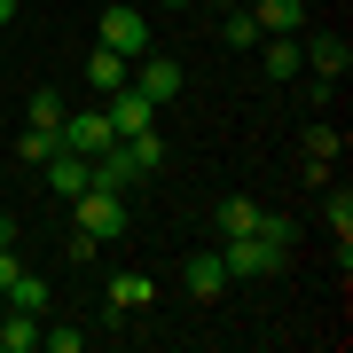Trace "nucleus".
<instances>
[{
	"label": "nucleus",
	"instance_id": "nucleus-1",
	"mask_svg": "<svg viewBox=\"0 0 353 353\" xmlns=\"http://www.w3.org/2000/svg\"><path fill=\"white\" fill-rule=\"evenodd\" d=\"M71 204H79V228H87L94 243H118V236H126V196H118V189H79Z\"/></svg>",
	"mask_w": 353,
	"mask_h": 353
},
{
	"label": "nucleus",
	"instance_id": "nucleus-2",
	"mask_svg": "<svg viewBox=\"0 0 353 353\" xmlns=\"http://www.w3.org/2000/svg\"><path fill=\"white\" fill-rule=\"evenodd\" d=\"M212 252H220V267H228V283H236V275H275V267H283V252L259 243V236H220Z\"/></svg>",
	"mask_w": 353,
	"mask_h": 353
},
{
	"label": "nucleus",
	"instance_id": "nucleus-3",
	"mask_svg": "<svg viewBox=\"0 0 353 353\" xmlns=\"http://www.w3.org/2000/svg\"><path fill=\"white\" fill-rule=\"evenodd\" d=\"M150 110H157V102H150V94H134V87L102 94V118H110V134H118V141H141V134H157V126H150Z\"/></svg>",
	"mask_w": 353,
	"mask_h": 353
},
{
	"label": "nucleus",
	"instance_id": "nucleus-4",
	"mask_svg": "<svg viewBox=\"0 0 353 353\" xmlns=\"http://www.w3.org/2000/svg\"><path fill=\"white\" fill-rule=\"evenodd\" d=\"M102 48H118L126 63L150 55V16H141V8H102Z\"/></svg>",
	"mask_w": 353,
	"mask_h": 353
},
{
	"label": "nucleus",
	"instance_id": "nucleus-5",
	"mask_svg": "<svg viewBox=\"0 0 353 353\" xmlns=\"http://www.w3.org/2000/svg\"><path fill=\"white\" fill-rule=\"evenodd\" d=\"M126 87H134V94H150V102H173V94H181V63H173V55H134Z\"/></svg>",
	"mask_w": 353,
	"mask_h": 353
},
{
	"label": "nucleus",
	"instance_id": "nucleus-6",
	"mask_svg": "<svg viewBox=\"0 0 353 353\" xmlns=\"http://www.w3.org/2000/svg\"><path fill=\"white\" fill-rule=\"evenodd\" d=\"M63 150L102 157V150H118V134H110V118H102V110H63Z\"/></svg>",
	"mask_w": 353,
	"mask_h": 353
},
{
	"label": "nucleus",
	"instance_id": "nucleus-7",
	"mask_svg": "<svg viewBox=\"0 0 353 353\" xmlns=\"http://www.w3.org/2000/svg\"><path fill=\"white\" fill-rule=\"evenodd\" d=\"M134 181H150V173H141L134 150L118 141V150H102V157H94V181H87V189H118V196H134Z\"/></svg>",
	"mask_w": 353,
	"mask_h": 353
},
{
	"label": "nucleus",
	"instance_id": "nucleus-8",
	"mask_svg": "<svg viewBox=\"0 0 353 353\" xmlns=\"http://www.w3.org/2000/svg\"><path fill=\"white\" fill-rule=\"evenodd\" d=\"M39 173H48V189H55V196L71 204V196H79V189L94 181V157H79V150H55L48 165H39Z\"/></svg>",
	"mask_w": 353,
	"mask_h": 353
},
{
	"label": "nucleus",
	"instance_id": "nucleus-9",
	"mask_svg": "<svg viewBox=\"0 0 353 353\" xmlns=\"http://www.w3.org/2000/svg\"><path fill=\"white\" fill-rule=\"evenodd\" d=\"M299 55H306V71H314V79H345V71H353V48H345L338 32H314Z\"/></svg>",
	"mask_w": 353,
	"mask_h": 353
},
{
	"label": "nucleus",
	"instance_id": "nucleus-10",
	"mask_svg": "<svg viewBox=\"0 0 353 353\" xmlns=\"http://www.w3.org/2000/svg\"><path fill=\"white\" fill-rule=\"evenodd\" d=\"M181 290H189V299H204V306H212L220 290H228V267H220V252H196L189 267H181Z\"/></svg>",
	"mask_w": 353,
	"mask_h": 353
},
{
	"label": "nucleus",
	"instance_id": "nucleus-11",
	"mask_svg": "<svg viewBox=\"0 0 353 353\" xmlns=\"http://www.w3.org/2000/svg\"><path fill=\"white\" fill-rule=\"evenodd\" d=\"M126 71H134L126 55H118V48H102V39H94V55H87V87H94V94H118V87H126Z\"/></svg>",
	"mask_w": 353,
	"mask_h": 353
},
{
	"label": "nucleus",
	"instance_id": "nucleus-12",
	"mask_svg": "<svg viewBox=\"0 0 353 353\" xmlns=\"http://www.w3.org/2000/svg\"><path fill=\"white\" fill-rule=\"evenodd\" d=\"M150 299H157L150 275H134V267H126V275H110V322H126L134 306H150Z\"/></svg>",
	"mask_w": 353,
	"mask_h": 353
},
{
	"label": "nucleus",
	"instance_id": "nucleus-13",
	"mask_svg": "<svg viewBox=\"0 0 353 353\" xmlns=\"http://www.w3.org/2000/svg\"><path fill=\"white\" fill-rule=\"evenodd\" d=\"M267 79H306V55H299V32H267Z\"/></svg>",
	"mask_w": 353,
	"mask_h": 353
},
{
	"label": "nucleus",
	"instance_id": "nucleus-14",
	"mask_svg": "<svg viewBox=\"0 0 353 353\" xmlns=\"http://www.w3.org/2000/svg\"><path fill=\"white\" fill-rule=\"evenodd\" d=\"M39 345V314H16V306H0V353H32Z\"/></svg>",
	"mask_w": 353,
	"mask_h": 353
},
{
	"label": "nucleus",
	"instance_id": "nucleus-15",
	"mask_svg": "<svg viewBox=\"0 0 353 353\" xmlns=\"http://www.w3.org/2000/svg\"><path fill=\"white\" fill-rule=\"evenodd\" d=\"M322 228L338 236V252L353 243V196H345V189H330V181H322Z\"/></svg>",
	"mask_w": 353,
	"mask_h": 353
},
{
	"label": "nucleus",
	"instance_id": "nucleus-16",
	"mask_svg": "<svg viewBox=\"0 0 353 353\" xmlns=\"http://www.w3.org/2000/svg\"><path fill=\"white\" fill-rule=\"evenodd\" d=\"M212 228H220V236H252V228H259V204L252 196H228V204H212Z\"/></svg>",
	"mask_w": 353,
	"mask_h": 353
},
{
	"label": "nucleus",
	"instance_id": "nucleus-17",
	"mask_svg": "<svg viewBox=\"0 0 353 353\" xmlns=\"http://www.w3.org/2000/svg\"><path fill=\"white\" fill-rule=\"evenodd\" d=\"M0 306H16V314H48V283H39V275H16L8 290H0Z\"/></svg>",
	"mask_w": 353,
	"mask_h": 353
},
{
	"label": "nucleus",
	"instance_id": "nucleus-18",
	"mask_svg": "<svg viewBox=\"0 0 353 353\" xmlns=\"http://www.w3.org/2000/svg\"><path fill=\"white\" fill-rule=\"evenodd\" d=\"M24 126L63 134V94H55V87H32V102H24Z\"/></svg>",
	"mask_w": 353,
	"mask_h": 353
},
{
	"label": "nucleus",
	"instance_id": "nucleus-19",
	"mask_svg": "<svg viewBox=\"0 0 353 353\" xmlns=\"http://www.w3.org/2000/svg\"><path fill=\"white\" fill-rule=\"evenodd\" d=\"M252 16H259V32H299L306 24V0H259Z\"/></svg>",
	"mask_w": 353,
	"mask_h": 353
},
{
	"label": "nucleus",
	"instance_id": "nucleus-20",
	"mask_svg": "<svg viewBox=\"0 0 353 353\" xmlns=\"http://www.w3.org/2000/svg\"><path fill=\"white\" fill-rule=\"evenodd\" d=\"M55 150H63V134H48V126H24V141H16V157H24V165H48Z\"/></svg>",
	"mask_w": 353,
	"mask_h": 353
},
{
	"label": "nucleus",
	"instance_id": "nucleus-21",
	"mask_svg": "<svg viewBox=\"0 0 353 353\" xmlns=\"http://www.w3.org/2000/svg\"><path fill=\"white\" fill-rule=\"evenodd\" d=\"M228 24H220V39L228 48H259V16H243V8H220Z\"/></svg>",
	"mask_w": 353,
	"mask_h": 353
},
{
	"label": "nucleus",
	"instance_id": "nucleus-22",
	"mask_svg": "<svg viewBox=\"0 0 353 353\" xmlns=\"http://www.w3.org/2000/svg\"><path fill=\"white\" fill-rule=\"evenodd\" d=\"M259 243H275V252H290V236H299V220L290 212H259V228H252Z\"/></svg>",
	"mask_w": 353,
	"mask_h": 353
},
{
	"label": "nucleus",
	"instance_id": "nucleus-23",
	"mask_svg": "<svg viewBox=\"0 0 353 353\" xmlns=\"http://www.w3.org/2000/svg\"><path fill=\"white\" fill-rule=\"evenodd\" d=\"M345 141H338V126H306V165H330Z\"/></svg>",
	"mask_w": 353,
	"mask_h": 353
},
{
	"label": "nucleus",
	"instance_id": "nucleus-24",
	"mask_svg": "<svg viewBox=\"0 0 353 353\" xmlns=\"http://www.w3.org/2000/svg\"><path fill=\"white\" fill-rule=\"evenodd\" d=\"M126 150H134V165H141V173H157V165H165V141H157V134H141V141H126Z\"/></svg>",
	"mask_w": 353,
	"mask_h": 353
},
{
	"label": "nucleus",
	"instance_id": "nucleus-25",
	"mask_svg": "<svg viewBox=\"0 0 353 353\" xmlns=\"http://www.w3.org/2000/svg\"><path fill=\"white\" fill-rule=\"evenodd\" d=\"M39 345H55V353H79V345H87V330H39Z\"/></svg>",
	"mask_w": 353,
	"mask_h": 353
},
{
	"label": "nucleus",
	"instance_id": "nucleus-26",
	"mask_svg": "<svg viewBox=\"0 0 353 353\" xmlns=\"http://www.w3.org/2000/svg\"><path fill=\"white\" fill-rule=\"evenodd\" d=\"M94 252H102V243L87 236V228H71V267H94Z\"/></svg>",
	"mask_w": 353,
	"mask_h": 353
},
{
	"label": "nucleus",
	"instance_id": "nucleus-27",
	"mask_svg": "<svg viewBox=\"0 0 353 353\" xmlns=\"http://www.w3.org/2000/svg\"><path fill=\"white\" fill-rule=\"evenodd\" d=\"M16 275H24V259H16V243H0V290H8Z\"/></svg>",
	"mask_w": 353,
	"mask_h": 353
},
{
	"label": "nucleus",
	"instance_id": "nucleus-28",
	"mask_svg": "<svg viewBox=\"0 0 353 353\" xmlns=\"http://www.w3.org/2000/svg\"><path fill=\"white\" fill-rule=\"evenodd\" d=\"M0 243H16V220H8V212H0Z\"/></svg>",
	"mask_w": 353,
	"mask_h": 353
},
{
	"label": "nucleus",
	"instance_id": "nucleus-29",
	"mask_svg": "<svg viewBox=\"0 0 353 353\" xmlns=\"http://www.w3.org/2000/svg\"><path fill=\"white\" fill-rule=\"evenodd\" d=\"M204 8H243V0H204Z\"/></svg>",
	"mask_w": 353,
	"mask_h": 353
},
{
	"label": "nucleus",
	"instance_id": "nucleus-30",
	"mask_svg": "<svg viewBox=\"0 0 353 353\" xmlns=\"http://www.w3.org/2000/svg\"><path fill=\"white\" fill-rule=\"evenodd\" d=\"M8 16H16V0H0V24H8Z\"/></svg>",
	"mask_w": 353,
	"mask_h": 353
},
{
	"label": "nucleus",
	"instance_id": "nucleus-31",
	"mask_svg": "<svg viewBox=\"0 0 353 353\" xmlns=\"http://www.w3.org/2000/svg\"><path fill=\"white\" fill-rule=\"evenodd\" d=\"M165 8H189V0H165Z\"/></svg>",
	"mask_w": 353,
	"mask_h": 353
}]
</instances>
